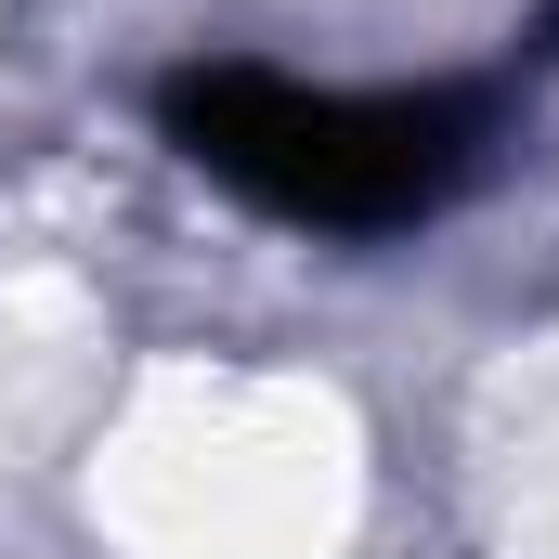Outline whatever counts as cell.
<instances>
[{"label": "cell", "mask_w": 559, "mask_h": 559, "mask_svg": "<svg viewBox=\"0 0 559 559\" xmlns=\"http://www.w3.org/2000/svg\"><path fill=\"white\" fill-rule=\"evenodd\" d=\"M79 455L118 559H338L365 534V429L325 378L131 365Z\"/></svg>", "instance_id": "cell-1"}, {"label": "cell", "mask_w": 559, "mask_h": 559, "mask_svg": "<svg viewBox=\"0 0 559 559\" xmlns=\"http://www.w3.org/2000/svg\"><path fill=\"white\" fill-rule=\"evenodd\" d=\"M118 325L66 274H0V455H79L118 404Z\"/></svg>", "instance_id": "cell-2"}]
</instances>
